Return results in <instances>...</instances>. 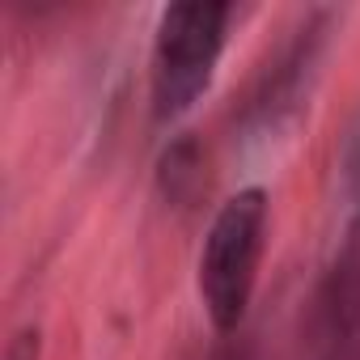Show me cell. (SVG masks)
Masks as SVG:
<instances>
[{
    "instance_id": "1",
    "label": "cell",
    "mask_w": 360,
    "mask_h": 360,
    "mask_svg": "<svg viewBox=\"0 0 360 360\" xmlns=\"http://www.w3.org/2000/svg\"><path fill=\"white\" fill-rule=\"evenodd\" d=\"M267 246V195L259 187L238 191L212 217V229L200 250V301L217 335H238Z\"/></svg>"
},
{
    "instance_id": "2",
    "label": "cell",
    "mask_w": 360,
    "mask_h": 360,
    "mask_svg": "<svg viewBox=\"0 0 360 360\" xmlns=\"http://www.w3.org/2000/svg\"><path fill=\"white\" fill-rule=\"evenodd\" d=\"M225 30L229 5L217 0H183L161 13L153 39V115L161 123L187 115L212 85L225 51Z\"/></svg>"
},
{
    "instance_id": "3",
    "label": "cell",
    "mask_w": 360,
    "mask_h": 360,
    "mask_svg": "<svg viewBox=\"0 0 360 360\" xmlns=\"http://www.w3.org/2000/svg\"><path fill=\"white\" fill-rule=\"evenodd\" d=\"M39 352H43V335H39V326H22V330L9 335L5 356H0V360H39Z\"/></svg>"
},
{
    "instance_id": "4",
    "label": "cell",
    "mask_w": 360,
    "mask_h": 360,
    "mask_svg": "<svg viewBox=\"0 0 360 360\" xmlns=\"http://www.w3.org/2000/svg\"><path fill=\"white\" fill-rule=\"evenodd\" d=\"M208 360H250V343L242 335H221V343L212 347Z\"/></svg>"
}]
</instances>
